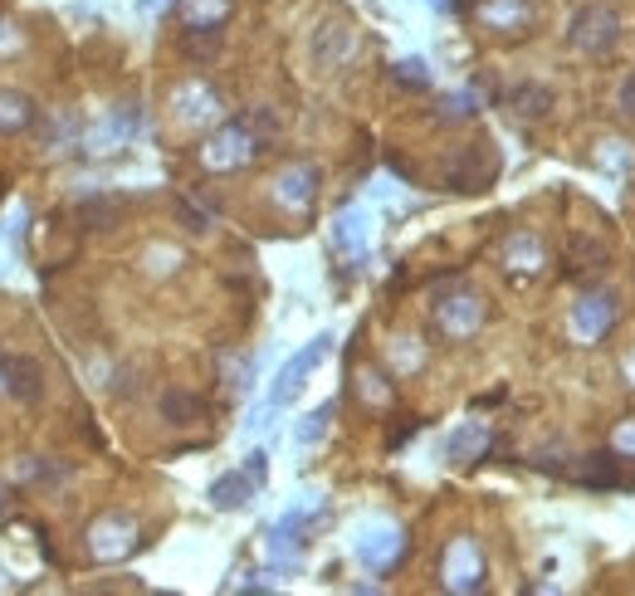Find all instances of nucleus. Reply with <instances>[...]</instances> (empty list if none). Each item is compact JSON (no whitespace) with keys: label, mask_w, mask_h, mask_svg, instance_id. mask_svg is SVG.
<instances>
[{"label":"nucleus","mask_w":635,"mask_h":596,"mask_svg":"<svg viewBox=\"0 0 635 596\" xmlns=\"http://www.w3.org/2000/svg\"><path fill=\"white\" fill-rule=\"evenodd\" d=\"M264 147H269V142L254 132L250 117H234V123H220L201 147H195V162H201L205 172L225 176V172H244V166H250Z\"/></svg>","instance_id":"nucleus-1"},{"label":"nucleus","mask_w":635,"mask_h":596,"mask_svg":"<svg viewBox=\"0 0 635 596\" xmlns=\"http://www.w3.org/2000/svg\"><path fill=\"white\" fill-rule=\"evenodd\" d=\"M430 318H435V328L445 332L449 342H469L479 328H484L488 318V303L479 289H469L465 279L445 283V289H435V299H430Z\"/></svg>","instance_id":"nucleus-2"},{"label":"nucleus","mask_w":635,"mask_h":596,"mask_svg":"<svg viewBox=\"0 0 635 596\" xmlns=\"http://www.w3.org/2000/svg\"><path fill=\"white\" fill-rule=\"evenodd\" d=\"M352 553H357V562L367 567L371 576H391L401 562H406L410 537H406V528L391 523V518H371V523L357 528V537H352Z\"/></svg>","instance_id":"nucleus-3"},{"label":"nucleus","mask_w":635,"mask_h":596,"mask_svg":"<svg viewBox=\"0 0 635 596\" xmlns=\"http://www.w3.org/2000/svg\"><path fill=\"white\" fill-rule=\"evenodd\" d=\"M322 518H328V504H322V498H313V504H293L289 513L269 528V537H264L269 562L274 567H299L303 547H308V533L322 523Z\"/></svg>","instance_id":"nucleus-4"},{"label":"nucleus","mask_w":635,"mask_h":596,"mask_svg":"<svg viewBox=\"0 0 635 596\" xmlns=\"http://www.w3.org/2000/svg\"><path fill=\"white\" fill-rule=\"evenodd\" d=\"M84 547H88V557L103 562V567L127 562V557L142 547V523H137L132 513H117V508L113 513H98L84 533Z\"/></svg>","instance_id":"nucleus-5"},{"label":"nucleus","mask_w":635,"mask_h":596,"mask_svg":"<svg viewBox=\"0 0 635 596\" xmlns=\"http://www.w3.org/2000/svg\"><path fill=\"white\" fill-rule=\"evenodd\" d=\"M484 582H488V562H484L479 537H469V533L449 537L445 553H440V586L469 596V592H484Z\"/></svg>","instance_id":"nucleus-6"},{"label":"nucleus","mask_w":635,"mask_h":596,"mask_svg":"<svg viewBox=\"0 0 635 596\" xmlns=\"http://www.w3.org/2000/svg\"><path fill=\"white\" fill-rule=\"evenodd\" d=\"M137 132H142V103H137V98H123V103L107 107L93 127H84V152L88 156H113V152H123Z\"/></svg>","instance_id":"nucleus-7"},{"label":"nucleus","mask_w":635,"mask_h":596,"mask_svg":"<svg viewBox=\"0 0 635 596\" xmlns=\"http://www.w3.org/2000/svg\"><path fill=\"white\" fill-rule=\"evenodd\" d=\"M615 318H621V299H615V289H586V293H576L572 313H567V328H572V342L596 347V342L615 328Z\"/></svg>","instance_id":"nucleus-8"},{"label":"nucleus","mask_w":635,"mask_h":596,"mask_svg":"<svg viewBox=\"0 0 635 596\" xmlns=\"http://www.w3.org/2000/svg\"><path fill=\"white\" fill-rule=\"evenodd\" d=\"M567 45L586 59H606L615 45H621V20H615L611 5H582L567 25Z\"/></svg>","instance_id":"nucleus-9"},{"label":"nucleus","mask_w":635,"mask_h":596,"mask_svg":"<svg viewBox=\"0 0 635 596\" xmlns=\"http://www.w3.org/2000/svg\"><path fill=\"white\" fill-rule=\"evenodd\" d=\"M328 352H332V332H318V338H313L303 352H293V357L279 367V377H274V386H269V401H264V410H283V406H289V401L303 391V381H308L313 371H318V362L328 357Z\"/></svg>","instance_id":"nucleus-10"},{"label":"nucleus","mask_w":635,"mask_h":596,"mask_svg":"<svg viewBox=\"0 0 635 596\" xmlns=\"http://www.w3.org/2000/svg\"><path fill=\"white\" fill-rule=\"evenodd\" d=\"M318 191H322V172H318V166H313V162H289L279 176H274L269 201L279 205V211H289V215H308L313 201H318Z\"/></svg>","instance_id":"nucleus-11"},{"label":"nucleus","mask_w":635,"mask_h":596,"mask_svg":"<svg viewBox=\"0 0 635 596\" xmlns=\"http://www.w3.org/2000/svg\"><path fill=\"white\" fill-rule=\"evenodd\" d=\"M172 117L181 127H215L225 117V103L205 78H181L172 88Z\"/></svg>","instance_id":"nucleus-12"},{"label":"nucleus","mask_w":635,"mask_h":596,"mask_svg":"<svg viewBox=\"0 0 635 596\" xmlns=\"http://www.w3.org/2000/svg\"><path fill=\"white\" fill-rule=\"evenodd\" d=\"M0 377H5V396L15 406H39L45 401V362L29 357V352L0 357Z\"/></svg>","instance_id":"nucleus-13"},{"label":"nucleus","mask_w":635,"mask_h":596,"mask_svg":"<svg viewBox=\"0 0 635 596\" xmlns=\"http://www.w3.org/2000/svg\"><path fill=\"white\" fill-rule=\"evenodd\" d=\"M352 49H357V29H352L347 20H322L308 39V59H313V68H322V74L347 64Z\"/></svg>","instance_id":"nucleus-14"},{"label":"nucleus","mask_w":635,"mask_h":596,"mask_svg":"<svg viewBox=\"0 0 635 596\" xmlns=\"http://www.w3.org/2000/svg\"><path fill=\"white\" fill-rule=\"evenodd\" d=\"M474 15H479V25H484L488 35L518 39V35H528V29H533L537 5H533V0H484Z\"/></svg>","instance_id":"nucleus-15"},{"label":"nucleus","mask_w":635,"mask_h":596,"mask_svg":"<svg viewBox=\"0 0 635 596\" xmlns=\"http://www.w3.org/2000/svg\"><path fill=\"white\" fill-rule=\"evenodd\" d=\"M498 264H504V274H508V279H518V283L537 279V274H543V264H547L543 240H537V234H528V230L508 234L504 250H498Z\"/></svg>","instance_id":"nucleus-16"},{"label":"nucleus","mask_w":635,"mask_h":596,"mask_svg":"<svg viewBox=\"0 0 635 596\" xmlns=\"http://www.w3.org/2000/svg\"><path fill=\"white\" fill-rule=\"evenodd\" d=\"M494 152H488V142H474L465 147V152L449 162V191H484L488 181H494Z\"/></svg>","instance_id":"nucleus-17"},{"label":"nucleus","mask_w":635,"mask_h":596,"mask_svg":"<svg viewBox=\"0 0 635 596\" xmlns=\"http://www.w3.org/2000/svg\"><path fill=\"white\" fill-rule=\"evenodd\" d=\"M39 127V103L25 93V88H0V132L20 137Z\"/></svg>","instance_id":"nucleus-18"},{"label":"nucleus","mask_w":635,"mask_h":596,"mask_svg":"<svg viewBox=\"0 0 635 596\" xmlns=\"http://www.w3.org/2000/svg\"><path fill=\"white\" fill-rule=\"evenodd\" d=\"M484 449H488L484 420H459L445 435V459H455V465H474V459H484Z\"/></svg>","instance_id":"nucleus-19"},{"label":"nucleus","mask_w":635,"mask_h":596,"mask_svg":"<svg viewBox=\"0 0 635 596\" xmlns=\"http://www.w3.org/2000/svg\"><path fill=\"white\" fill-rule=\"evenodd\" d=\"M156 410H162V420L166 426H176V430L201 426L205 420V401L195 396V391H186V386H166L162 396H156Z\"/></svg>","instance_id":"nucleus-20"},{"label":"nucleus","mask_w":635,"mask_h":596,"mask_svg":"<svg viewBox=\"0 0 635 596\" xmlns=\"http://www.w3.org/2000/svg\"><path fill=\"white\" fill-rule=\"evenodd\" d=\"M332 244L352 259H367V244H371V215L367 211H342L338 225H332Z\"/></svg>","instance_id":"nucleus-21"},{"label":"nucleus","mask_w":635,"mask_h":596,"mask_svg":"<svg viewBox=\"0 0 635 596\" xmlns=\"http://www.w3.org/2000/svg\"><path fill=\"white\" fill-rule=\"evenodd\" d=\"M20 484H39V489H59L74 479V465L68 459H54V455H25L15 469Z\"/></svg>","instance_id":"nucleus-22"},{"label":"nucleus","mask_w":635,"mask_h":596,"mask_svg":"<svg viewBox=\"0 0 635 596\" xmlns=\"http://www.w3.org/2000/svg\"><path fill=\"white\" fill-rule=\"evenodd\" d=\"M39 123H45V152H74V147H84V127H78V117L68 113V107H54V113H39Z\"/></svg>","instance_id":"nucleus-23"},{"label":"nucleus","mask_w":635,"mask_h":596,"mask_svg":"<svg viewBox=\"0 0 635 596\" xmlns=\"http://www.w3.org/2000/svg\"><path fill=\"white\" fill-rule=\"evenodd\" d=\"M234 0H176V20L181 29H220L230 20Z\"/></svg>","instance_id":"nucleus-24"},{"label":"nucleus","mask_w":635,"mask_h":596,"mask_svg":"<svg viewBox=\"0 0 635 596\" xmlns=\"http://www.w3.org/2000/svg\"><path fill=\"white\" fill-rule=\"evenodd\" d=\"M254 489H259V484H254L244 469H230V474H220L211 484V504L220 508V513H234V508H244L254 498Z\"/></svg>","instance_id":"nucleus-25"},{"label":"nucleus","mask_w":635,"mask_h":596,"mask_svg":"<svg viewBox=\"0 0 635 596\" xmlns=\"http://www.w3.org/2000/svg\"><path fill=\"white\" fill-rule=\"evenodd\" d=\"M123 211H127L123 195H88V201L78 205V225H84V230H117Z\"/></svg>","instance_id":"nucleus-26"},{"label":"nucleus","mask_w":635,"mask_h":596,"mask_svg":"<svg viewBox=\"0 0 635 596\" xmlns=\"http://www.w3.org/2000/svg\"><path fill=\"white\" fill-rule=\"evenodd\" d=\"M332 416H338V401H322V406H313L308 416H303L299 426H293V445H299V449H313V445H322V435H328Z\"/></svg>","instance_id":"nucleus-27"},{"label":"nucleus","mask_w":635,"mask_h":596,"mask_svg":"<svg viewBox=\"0 0 635 596\" xmlns=\"http://www.w3.org/2000/svg\"><path fill=\"white\" fill-rule=\"evenodd\" d=\"M386 362H391V371H396V377H410V371L426 367V347H420L416 338H406V332H401V338L386 342Z\"/></svg>","instance_id":"nucleus-28"},{"label":"nucleus","mask_w":635,"mask_h":596,"mask_svg":"<svg viewBox=\"0 0 635 596\" xmlns=\"http://www.w3.org/2000/svg\"><path fill=\"white\" fill-rule=\"evenodd\" d=\"M220 377H225V386H230V396H250L254 357H244V352H225V357H220Z\"/></svg>","instance_id":"nucleus-29"},{"label":"nucleus","mask_w":635,"mask_h":596,"mask_svg":"<svg viewBox=\"0 0 635 596\" xmlns=\"http://www.w3.org/2000/svg\"><path fill=\"white\" fill-rule=\"evenodd\" d=\"M508 107H513L518 117H528V123H533V117H547L553 93H547V88H537V84H518L513 93H508Z\"/></svg>","instance_id":"nucleus-30"},{"label":"nucleus","mask_w":635,"mask_h":596,"mask_svg":"<svg viewBox=\"0 0 635 596\" xmlns=\"http://www.w3.org/2000/svg\"><path fill=\"white\" fill-rule=\"evenodd\" d=\"M606 264H611V250H606L601 240H592V234H582V240H572V274H601Z\"/></svg>","instance_id":"nucleus-31"},{"label":"nucleus","mask_w":635,"mask_h":596,"mask_svg":"<svg viewBox=\"0 0 635 596\" xmlns=\"http://www.w3.org/2000/svg\"><path fill=\"white\" fill-rule=\"evenodd\" d=\"M357 396H361V406L386 410V406H391V381L381 377L377 367H361V371H357Z\"/></svg>","instance_id":"nucleus-32"},{"label":"nucleus","mask_w":635,"mask_h":596,"mask_svg":"<svg viewBox=\"0 0 635 596\" xmlns=\"http://www.w3.org/2000/svg\"><path fill=\"white\" fill-rule=\"evenodd\" d=\"M181 259H186V254L176 250V244H162V240L142 250V269L152 274V279H166V274H176V269H181Z\"/></svg>","instance_id":"nucleus-33"},{"label":"nucleus","mask_w":635,"mask_h":596,"mask_svg":"<svg viewBox=\"0 0 635 596\" xmlns=\"http://www.w3.org/2000/svg\"><path fill=\"white\" fill-rule=\"evenodd\" d=\"M391 78H396L401 88H410V93H426L430 88V64L426 59H401V64L391 68Z\"/></svg>","instance_id":"nucleus-34"},{"label":"nucleus","mask_w":635,"mask_h":596,"mask_svg":"<svg viewBox=\"0 0 635 596\" xmlns=\"http://www.w3.org/2000/svg\"><path fill=\"white\" fill-rule=\"evenodd\" d=\"M474 113H479V98L469 93V88H465V93H445V98H440V123H465V117H474Z\"/></svg>","instance_id":"nucleus-35"},{"label":"nucleus","mask_w":635,"mask_h":596,"mask_svg":"<svg viewBox=\"0 0 635 596\" xmlns=\"http://www.w3.org/2000/svg\"><path fill=\"white\" fill-rule=\"evenodd\" d=\"M596 162H601L606 172H621V176H631V172H635V152H631V142H601Z\"/></svg>","instance_id":"nucleus-36"},{"label":"nucleus","mask_w":635,"mask_h":596,"mask_svg":"<svg viewBox=\"0 0 635 596\" xmlns=\"http://www.w3.org/2000/svg\"><path fill=\"white\" fill-rule=\"evenodd\" d=\"M611 455H615V459H635V420H621V426H615Z\"/></svg>","instance_id":"nucleus-37"},{"label":"nucleus","mask_w":635,"mask_h":596,"mask_svg":"<svg viewBox=\"0 0 635 596\" xmlns=\"http://www.w3.org/2000/svg\"><path fill=\"white\" fill-rule=\"evenodd\" d=\"M244 474H250L254 484H264V479H269V455H264V449H250V455H244Z\"/></svg>","instance_id":"nucleus-38"},{"label":"nucleus","mask_w":635,"mask_h":596,"mask_svg":"<svg viewBox=\"0 0 635 596\" xmlns=\"http://www.w3.org/2000/svg\"><path fill=\"white\" fill-rule=\"evenodd\" d=\"M615 107H621L625 117H635V68L621 78V93H615Z\"/></svg>","instance_id":"nucleus-39"},{"label":"nucleus","mask_w":635,"mask_h":596,"mask_svg":"<svg viewBox=\"0 0 635 596\" xmlns=\"http://www.w3.org/2000/svg\"><path fill=\"white\" fill-rule=\"evenodd\" d=\"M181 220H186V225H191V230H195V234H201V230H211V220H205V215H201V211H195V205H186V201H181Z\"/></svg>","instance_id":"nucleus-40"},{"label":"nucleus","mask_w":635,"mask_h":596,"mask_svg":"<svg viewBox=\"0 0 635 596\" xmlns=\"http://www.w3.org/2000/svg\"><path fill=\"white\" fill-rule=\"evenodd\" d=\"M10 49H20V35L10 25H0V54H10Z\"/></svg>","instance_id":"nucleus-41"},{"label":"nucleus","mask_w":635,"mask_h":596,"mask_svg":"<svg viewBox=\"0 0 635 596\" xmlns=\"http://www.w3.org/2000/svg\"><path fill=\"white\" fill-rule=\"evenodd\" d=\"M621 367H625V377H631V386H635V352H631V357L621 362Z\"/></svg>","instance_id":"nucleus-42"},{"label":"nucleus","mask_w":635,"mask_h":596,"mask_svg":"<svg viewBox=\"0 0 635 596\" xmlns=\"http://www.w3.org/2000/svg\"><path fill=\"white\" fill-rule=\"evenodd\" d=\"M162 5H172V0H142V10H162Z\"/></svg>","instance_id":"nucleus-43"},{"label":"nucleus","mask_w":635,"mask_h":596,"mask_svg":"<svg viewBox=\"0 0 635 596\" xmlns=\"http://www.w3.org/2000/svg\"><path fill=\"white\" fill-rule=\"evenodd\" d=\"M0 523H5V489H0Z\"/></svg>","instance_id":"nucleus-44"},{"label":"nucleus","mask_w":635,"mask_h":596,"mask_svg":"<svg viewBox=\"0 0 635 596\" xmlns=\"http://www.w3.org/2000/svg\"><path fill=\"white\" fill-rule=\"evenodd\" d=\"M430 5H445V0H430Z\"/></svg>","instance_id":"nucleus-45"},{"label":"nucleus","mask_w":635,"mask_h":596,"mask_svg":"<svg viewBox=\"0 0 635 596\" xmlns=\"http://www.w3.org/2000/svg\"><path fill=\"white\" fill-rule=\"evenodd\" d=\"M0 391H5V377H0Z\"/></svg>","instance_id":"nucleus-46"}]
</instances>
